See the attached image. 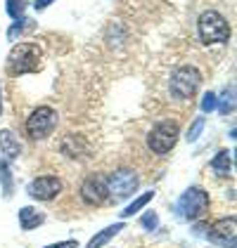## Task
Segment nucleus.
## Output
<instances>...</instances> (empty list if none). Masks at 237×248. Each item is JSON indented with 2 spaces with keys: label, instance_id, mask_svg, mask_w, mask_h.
Returning a JSON list of instances; mask_svg holds the SVG:
<instances>
[{
  "label": "nucleus",
  "instance_id": "1",
  "mask_svg": "<svg viewBox=\"0 0 237 248\" xmlns=\"http://www.w3.org/2000/svg\"><path fill=\"white\" fill-rule=\"evenodd\" d=\"M40 57H43V50L38 43H19L7 55V69L12 76L34 74L40 69Z\"/></svg>",
  "mask_w": 237,
  "mask_h": 248
},
{
  "label": "nucleus",
  "instance_id": "2",
  "mask_svg": "<svg viewBox=\"0 0 237 248\" xmlns=\"http://www.w3.org/2000/svg\"><path fill=\"white\" fill-rule=\"evenodd\" d=\"M197 31H199V38L204 40L206 45L209 43H225L230 38V26H228L225 17L220 12H216V10H209V12H204L199 17Z\"/></svg>",
  "mask_w": 237,
  "mask_h": 248
},
{
  "label": "nucleus",
  "instance_id": "3",
  "mask_svg": "<svg viewBox=\"0 0 237 248\" xmlns=\"http://www.w3.org/2000/svg\"><path fill=\"white\" fill-rule=\"evenodd\" d=\"M176 210L183 220H199L209 210V194L202 189V187H190L178 199Z\"/></svg>",
  "mask_w": 237,
  "mask_h": 248
},
{
  "label": "nucleus",
  "instance_id": "4",
  "mask_svg": "<svg viewBox=\"0 0 237 248\" xmlns=\"http://www.w3.org/2000/svg\"><path fill=\"white\" fill-rule=\"evenodd\" d=\"M178 123L176 121H161L152 128V133L147 135V147L154 154H169L178 142Z\"/></svg>",
  "mask_w": 237,
  "mask_h": 248
},
{
  "label": "nucleus",
  "instance_id": "5",
  "mask_svg": "<svg viewBox=\"0 0 237 248\" xmlns=\"http://www.w3.org/2000/svg\"><path fill=\"white\" fill-rule=\"evenodd\" d=\"M55 125H57V111L52 107H38L26 118V133L31 135L34 140L48 137L55 130Z\"/></svg>",
  "mask_w": 237,
  "mask_h": 248
},
{
  "label": "nucleus",
  "instance_id": "6",
  "mask_svg": "<svg viewBox=\"0 0 237 248\" xmlns=\"http://www.w3.org/2000/svg\"><path fill=\"white\" fill-rule=\"evenodd\" d=\"M199 83H202V74L195 66H180L171 76V93L178 99H190L197 93Z\"/></svg>",
  "mask_w": 237,
  "mask_h": 248
},
{
  "label": "nucleus",
  "instance_id": "7",
  "mask_svg": "<svg viewBox=\"0 0 237 248\" xmlns=\"http://www.w3.org/2000/svg\"><path fill=\"white\" fill-rule=\"evenodd\" d=\"M138 185H140L138 175L133 170H128V168H121V170L112 172V175L107 177V191H109V196H112L114 201L128 199L133 191L138 189Z\"/></svg>",
  "mask_w": 237,
  "mask_h": 248
},
{
  "label": "nucleus",
  "instance_id": "8",
  "mask_svg": "<svg viewBox=\"0 0 237 248\" xmlns=\"http://www.w3.org/2000/svg\"><path fill=\"white\" fill-rule=\"evenodd\" d=\"M107 196H109V191H107V177L104 175H90V177L83 180V185H81V199L88 206L104 203Z\"/></svg>",
  "mask_w": 237,
  "mask_h": 248
},
{
  "label": "nucleus",
  "instance_id": "9",
  "mask_svg": "<svg viewBox=\"0 0 237 248\" xmlns=\"http://www.w3.org/2000/svg\"><path fill=\"white\" fill-rule=\"evenodd\" d=\"M59 191H62V182H59V177H52V175L36 177V180L29 185L31 199H38V201H50V199L57 196Z\"/></svg>",
  "mask_w": 237,
  "mask_h": 248
},
{
  "label": "nucleus",
  "instance_id": "10",
  "mask_svg": "<svg viewBox=\"0 0 237 248\" xmlns=\"http://www.w3.org/2000/svg\"><path fill=\"white\" fill-rule=\"evenodd\" d=\"M235 217H223V220H216L211 227H209V239L211 241H216L220 246H230L235 248Z\"/></svg>",
  "mask_w": 237,
  "mask_h": 248
},
{
  "label": "nucleus",
  "instance_id": "11",
  "mask_svg": "<svg viewBox=\"0 0 237 248\" xmlns=\"http://www.w3.org/2000/svg\"><path fill=\"white\" fill-rule=\"evenodd\" d=\"M0 152L5 154V158H7V161L19 158L21 144H19V140L10 133V130H0Z\"/></svg>",
  "mask_w": 237,
  "mask_h": 248
},
{
  "label": "nucleus",
  "instance_id": "12",
  "mask_svg": "<svg viewBox=\"0 0 237 248\" xmlns=\"http://www.w3.org/2000/svg\"><path fill=\"white\" fill-rule=\"evenodd\" d=\"M43 220H45V215L38 213L36 208H31V206H26V208L19 210V225H21V229H26V232H31V229H36L38 225H43Z\"/></svg>",
  "mask_w": 237,
  "mask_h": 248
},
{
  "label": "nucleus",
  "instance_id": "13",
  "mask_svg": "<svg viewBox=\"0 0 237 248\" xmlns=\"http://www.w3.org/2000/svg\"><path fill=\"white\" fill-rule=\"evenodd\" d=\"M121 229H123V222H117V225H112V227L102 229V232H98V234L88 241V246H85V248H102V246H107V244L117 236Z\"/></svg>",
  "mask_w": 237,
  "mask_h": 248
},
{
  "label": "nucleus",
  "instance_id": "14",
  "mask_svg": "<svg viewBox=\"0 0 237 248\" xmlns=\"http://www.w3.org/2000/svg\"><path fill=\"white\" fill-rule=\"evenodd\" d=\"M211 170L216 172V175H228V172L233 170V158H230V152H218L214 156V161H211Z\"/></svg>",
  "mask_w": 237,
  "mask_h": 248
},
{
  "label": "nucleus",
  "instance_id": "15",
  "mask_svg": "<svg viewBox=\"0 0 237 248\" xmlns=\"http://www.w3.org/2000/svg\"><path fill=\"white\" fill-rule=\"evenodd\" d=\"M152 199H154V191H145V194H142V196H138V199H135L131 206H126V208L121 210V217H131L133 213H138L140 208H145V206H147Z\"/></svg>",
  "mask_w": 237,
  "mask_h": 248
},
{
  "label": "nucleus",
  "instance_id": "16",
  "mask_svg": "<svg viewBox=\"0 0 237 248\" xmlns=\"http://www.w3.org/2000/svg\"><path fill=\"white\" fill-rule=\"evenodd\" d=\"M0 182H2V191H5V199L12 196V170L7 166V161H0Z\"/></svg>",
  "mask_w": 237,
  "mask_h": 248
},
{
  "label": "nucleus",
  "instance_id": "17",
  "mask_svg": "<svg viewBox=\"0 0 237 248\" xmlns=\"http://www.w3.org/2000/svg\"><path fill=\"white\" fill-rule=\"evenodd\" d=\"M26 12V0H7V15L12 19H24Z\"/></svg>",
  "mask_w": 237,
  "mask_h": 248
},
{
  "label": "nucleus",
  "instance_id": "18",
  "mask_svg": "<svg viewBox=\"0 0 237 248\" xmlns=\"http://www.w3.org/2000/svg\"><path fill=\"white\" fill-rule=\"evenodd\" d=\"M202 130H204V116H199L197 121L190 125V130H187V135H185V137H187V142H197L199 135H202Z\"/></svg>",
  "mask_w": 237,
  "mask_h": 248
},
{
  "label": "nucleus",
  "instance_id": "19",
  "mask_svg": "<svg viewBox=\"0 0 237 248\" xmlns=\"http://www.w3.org/2000/svg\"><path fill=\"white\" fill-rule=\"evenodd\" d=\"M142 227L145 229H157V225H159V217H157V213L154 210H147L145 215H142Z\"/></svg>",
  "mask_w": 237,
  "mask_h": 248
},
{
  "label": "nucleus",
  "instance_id": "20",
  "mask_svg": "<svg viewBox=\"0 0 237 248\" xmlns=\"http://www.w3.org/2000/svg\"><path fill=\"white\" fill-rule=\"evenodd\" d=\"M216 109V95L214 93H206V95L202 97V111L204 114H211Z\"/></svg>",
  "mask_w": 237,
  "mask_h": 248
},
{
  "label": "nucleus",
  "instance_id": "21",
  "mask_svg": "<svg viewBox=\"0 0 237 248\" xmlns=\"http://www.w3.org/2000/svg\"><path fill=\"white\" fill-rule=\"evenodd\" d=\"M24 21H26V19H19L17 24H15V26H12V29H10V31H7V38H17L19 33H24V31L29 29V26H26Z\"/></svg>",
  "mask_w": 237,
  "mask_h": 248
},
{
  "label": "nucleus",
  "instance_id": "22",
  "mask_svg": "<svg viewBox=\"0 0 237 248\" xmlns=\"http://www.w3.org/2000/svg\"><path fill=\"white\" fill-rule=\"evenodd\" d=\"M45 248H79V241H59V244H52V246Z\"/></svg>",
  "mask_w": 237,
  "mask_h": 248
},
{
  "label": "nucleus",
  "instance_id": "23",
  "mask_svg": "<svg viewBox=\"0 0 237 248\" xmlns=\"http://www.w3.org/2000/svg\"><path fill=\"white\" fill-rule=\"evenodd\" d=\"M220 111H223V114H228V111H233V99H225V102L220 104Z\"/></svg>",
  "mask_w": 237,
  "mask_h": 248
},
{
  "label": "nucleus",
  "instance_id": "24",
  "mask_svg": "<svg viewBox=\"0 0 237 248\" xmlns=\"http://www.w3.org/2000/svg\"><path fill=\"white\" fill-rule=\"evenodd\" d=\"M50 2H52V0H36V2H34V7H36V10H45V7H48V5H50Z\"/></svg>",
  "mask_w": 237,
  "mask_h": 248
},
{
  "label": "nucleus",
  "instance_id": "25",
  "mask_svg": "<svg viewBox=\"0 0 237 248\" xmlns=\"http://www.w3.org/2000/svg\"><path fill=\"white\" fill-rule=\"evenodd\" d=\"M0 111H2V90H0Z\"/></svg>",
  "mask_w": 237,
  "mask_h": 248
}]
</instances>
